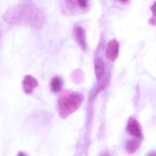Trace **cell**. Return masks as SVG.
<instances>
[{"label":"cell","instance_id":"1","mask_svg":"<svg viewBox=\"0 0 156 156\" xmlns=\"http://www.w3.org/2000/svg\"><path fill=\"white\" fill-rule=\"evenodd\" d=\"M6 22L12 24H22L39 27L44 23L45 16L41 9L30 5H15L7 10L4 14Z\"/></svg>","mask_w":156,"mask_h":156},{"label":"cell","instance_id":"2","mask_svg":"<svg viewBox=\"0 0 156 156\" xmlns=\"http://www.w3.org/2000/svg\"><path fill=\"white\" fill-rule=\"evenodd\" d=\"M82 94L73 92H66L60 96L58 106L60 114L66 116L76 111L83 101Z\"/></svg>","mask_w":156,"mask_h":156},{"label":"cell","instance_id":"3","mask_svg":"<svg viewBox=\"0 0 156 156\" xmlns=\"http://www.w3.org/2000/svg\"><path fill=\"white\" fill-rule=\"evenodd\" d=\"M38 85L35 78L29 75L26 76L23 81V90L27 94L33 93L34 90Z\"/></svg>","mask_w":156,"mask_h":156},{"label":"cell","instance_id":"4","mask_svg":"<svg viewBox=\"0 0 156 156\" xmlns=\"http://www.w3.org/2000/svg\"><path fill=\"white\" fill-rule=\"evenodd\" d=\"M119 44L115 40L110 41L106 49V56L110 61H114L116 59L119 52Z\"/></svg>","mask_w":156,"mask_h":156},{"label":"cell","instance_id":"5","mask_svg":"<svg viewBox=\"0 0 156 156\" xmlns=\"http://www.w3.org/2000/svg\"><path fill=\"white\" fill-rule=\"evenodd\" d=\"M74 36L76 42L83 50H86V38L85 31L81 27L77 26L74 29Z\"/></svg>","mask_w":156,"mask_h":156},{"label":"cell","instance_id":"6","mask_svg":"<svg viewBox=\"0 0 156 156\" xmlns=\"http://www.w3.org/2000/svg\"><path fill=\"white\" fill-rule=\"evenodd\" d=\"M127 130L132 135L136 138L141 139L143 136L142 130L138 122L135 119L129 120L127 124Z\"/></svg>","mask_w":156,"mask_h":156},{"label":"cell","instance_id":"7","mask_svg":"<svg viewBox=\"0 0 156 156\" xmlns=\"http://www.w3.org/2000/svg\"><path fill=\"white\" fill-rule=\"evenodd\" d=\"M94 70L97 80H100L105 72L104 62L102 58H98L94 61Z\"/></svg>","mask_w":156,"mask_h":156},{"label":"cell","instance_id":"8","mask_svg":"<svg viewBox=\"0 0 156 156\" xmlns=\"http://www.w3.org/2000/svg\"><path fill=\"white\" fill-rule=\"evenodd\" d=\"M140 146V142L136 139H132L126 143L125 149L129 154H134Z\"/></svg>","mask_w":156,"mask_h":156},{"label":"cell","instance_id":"9","mask_svg":"<svg viewBox=\"0 0 156 156\" xmlns=\"http://www.w3.org/2000/svg\"><path fill=\"white\" fill-rule=\"evenodd\" d=\"M63 87V82L59 77H54L50 81V88L52 91L55 93L59 92L61 90Z\"/></svg>","mask_w":156,"mask_h":156},{"label":"cell","instance_id":"10","mask_svg":"<svg viewBox=\"0 0 156 156\" xmlns=\"http://www.w3.org/2000/svg\"><path fill=\"white\" fill-rule=\"evenodd\" d=\"M151 10L153 12V18H154L152 21V23H153L155 21L156 23V2H155L151 6Z\"/></svg>","mask_w":156,"mask_h":156},{"label":"cell","instance_id":"11","mask_svg":"<svg viewBox=\"0 0 156 156\" xmlns=\"http://www.w3.org/2000/svg\"><path fill=\"white\" fill-rule=\"evenodd\" d=\"M80 6L82 8H85L87 7L88 4V0H77Z\"/></svg>","mask_w":156,"mask_h":156},{"label":"cell","instance_id":"12","mask_svg":"<svg viewBox=\"0 0 156 156\" xmlns=\"http://www.w3.org/2000/svg\"><path fill=\"white\" fill-rule=\"evenodd\" d=\"M147 156H156V151H153L148 154Z\"/></svg>","mask_w":156,"mask_h":156},{"label":"cell","instance_id":"13","mask_svg":"<svg viewBox=\"0 0 156 156\" xmlns=\"http://www.w3.org/2000/svg\"><path fill=\"white\" fill-rule=\"evenodd\" d=\"M118 1H120V2H122L127 3L129 2L130 0H118Z\"/></svg>","mask_w":156,"mask_h":156},{"label":"cell","instance_id":"14","mask_svg":"<svg viewBox=\"0 0 156 156\" xmlns=\"http://www.w3.org/2000/svg\"><path fill=\"white\" fill-rule=\"evenodd\" d=\"M17 156H27L24 153H19Z\"/></svg>","mask_w":156,"mask_h":156}]
</instances>
